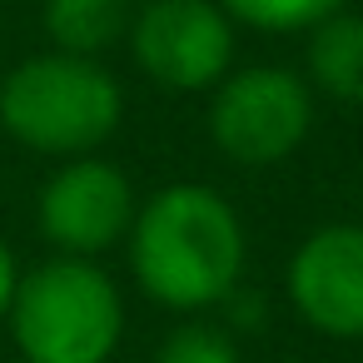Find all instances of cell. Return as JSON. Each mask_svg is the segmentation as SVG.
<instances>
[{"mask_svg": "<svg viewBox=\"0 0 363 363\" xmlns=\"http://www.w3.org/2000/svg\"><path fill=\"white\" fill-rule=\"evenodd\" d=\"M135 209L140 199H135L130 174L100 155H80V160H65L40 184L35 229L45 244H55V254L100 259L105 249L130 239Z\"/></svg>", "mask_w": 363, "mask_h": 363, "instance_id": "obj_6", "label": "cell"}, {"mask_svg": "<svg viewBox=\"0 0 363 363\" xmlns=\"http://www.w3.org/2000/svg\"><path fill=\"white\" fill-rule=\"evenodd\" d=\"M308 85L338 105H363V16L338 11L308 30Z\"/></svg>", "mask_w": 363, "mask_h": 363, "instance_id": "obj_8", "label": "cell"}, {"mask_svg": "<svg viewBox=\"0 0 363 363\" xmlns=\"http://www.w3.org/2000/svg\"><path fill=\"white\" fill-rule=\"evenodd\" d=\"M219 11L234 26H249L264 35H294V30H313L328 16L348 11V0H219Z\"/></svg>", "mask_w": 363, "mask_h": 363, "instance_id": "obj_10", "label": "cell"}, {"mask_svg": "<svg viewBox=\"0 0 363 363\" xmlns=\"http://www.w3.org/2000/svg\"><path fill=\"white\" fill-rule=\"evenodd\" d=\"M6 323L26 363H110L125 333V298L95 259L55 254L21 274Z\"/></svg>", "mask_w": 363, "mask_h": 363, "instance_id": "obj_3", "label": "cell"}, {"mask_svg": "<svg viewBox=\"0 0 363 363\" xmlns=\"http://www.w3.org/2000/svg\"><path fill=\"white\" fill-rule=\"evenodd\" d=\"M219 308L229 313V323H234V328H264V294H254V289L244 294V284H239Z\"/></svg>", "mask_w": 363, "mask_h": 363, "instance_id": "obj_12", "label": "cell"}, {"mask_svg": "<svg viewBox=\"0 0 363 363\" xmlns=\"http://www.w3.org/2000/svg\"><path fill=\"white\" fill-rule=\"evenodd\" d=\"M16 284H21V264H16V254H11V244L0 239V323H6V313H11V298H16Z\"/></svg>", "mask_w": 363, "mask_h": 363, "instance_id": "obj_13", "label": "cell"}, {"mask_svg": "<svg viewBox=\"0 0 363 363\" xmlns=\"http://www.w3.org/2000/svg\"><path fill=\"white\" fill-rule=\"evenodd\" d=\"M120 120L125 90L90 55L45 50L0 75V130L35 155H95L120 130Z\"/></svg>", "mask_w": 363, "mask_h": 363, "instance_id": "obj_2", "label": "cell"}, {"mask_svg": "<svg viewBox=\"0 0 363 363\" xmlns=\"http://www.w3.org/2000/svg\"><path fill=\"white\" fill-rule=\"evenodd\" d=\"M313 130V85L289 65L229 70L209 95V140L224 160L264 169L289 160Z\"/></svg>", "mask_w": 363, "mask_h": 363, "instance_id": "obj_4", "label": "cell"}, {"mask_svg": "<svg viewBox=\"0 0 363 363\" xmlns=\"http://www.w3.org/2000/svg\"><path fill=\"white\" fill-rule=\"evenodd\" d=\"M249 239L234 204L209 184H164L135 209L130 274L160 308H219L244 284Z\"/></svg>", "mask_w": 363, "mask_h": 363, "instance_id": "obj_1", "label": "cell"}, {"mask_svg": "<svg viewBox=\"0 0 363 363\" xmlns=\"http://www.w3.org/2000/svg\"><path fill=\"white\" fill-rule=\"evenodd\" d=\"M289 303L313 333L363 338V224H323L289 254Z\"/></svg>", "mask_w": 363, "mask_h": 363, "instance_id": "obj_7", "label": "cell"}, {"mask_svg": "<svg viewBox=\"0 0 363 363\" xmlns=\"http://www.w3.org/2000/svg\"><path fill=\"white\" fill-rule=\"evenodd\" d=\"M155 363H239V348L219 323H179L155 348Z\"/></svg>", "mask_w": 363, "mask_h": 363, "instance_id": "obj_11", "label": "cell"}, {"mask_svg": "<svg viewBox=\"0 0 363 363\" xmlns=\"http://www.w3.org/2000/svg\"><path fill=\"white\" fill-rule=\"evenodd\" d=\"M130 21H135L130 0H45L40 6L50 50L90 55V60H100L110 45H120L130 35Z\"/></svg>", "mask_w": 363, "mask_h": 363, "instance_id": "obj_9", "label": "cell"}, {"mask_svg": "<svg viewBox=\"0 0 363 363\" xmlns=\"http://www.w3.org/2000/svg\"><path fill=\"white\" fill-rule=\"evenodd\" d=\"M130 55L160 90H214L234 65V21L219 0H145L130 21Z\"/></svg>", "mask_w": 363, "mask_h": 363, "instance_id": "obj_5", "label": "cell"}]
</instances>
